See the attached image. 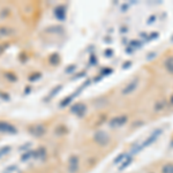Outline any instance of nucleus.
<instances>
[{"label":"nucleus","mask_w":173,"mask_h":173,"mask_svg":"<svg viewBox=\"0 0 173 173\" xmlns=\"http://www.w3.org/2000/svg\"><path fill=\"white\" fill-rule=\"evenodd\" d=\"M16 128L12 126L11 124H7L5 121H0V132L2 133H16Z\"/></svg>","instance_id":"obj_1"},{"label":"nucleus","mask_w":173,"mask_h":173,"mask_svg":"<svg viewBox=\"0 0 173 173\" xmlns=\"http://www.w3.org/2000/svg\"><path fill=\"white\" fill-rule=\"evenodd\" d=\"M15 34L14 29L8 28V27H1L0 28V37H9Z\"/></svg>","instance_id":"obj_2"},{"label":"nucleus","mask_w":173,"mask_h":173,"mask_svg":"<svg viewBox=\"0 0 173 173\" xmlns=\"http://www.w3.org/2000/svg\"><path fill=\"white\" fill-rule=\"evenodd\" d=\"M30 132L32 133L34 135H36V136H39V135H42L45 133V129H44L42 126H35V127H31L30 128Z\"/></svg>","instance_id":"obj_3"},{"label":"nucleus","mask_w":173,"mask_h":173,"mask_svg":"<svg viewBox=\"0 0 173 173\" xmlns=\"http://www.w3.org/2000/svg\"><path fill=\"white\" fill-rule=\"evenodd\" d=\"M5 76L8 78V80H11V81H16L17 80L16 75H14L13 73H6L5 74Z\"/></svg>","instance_id":"obj_4"},{"label":"nucleus","mask_w":173,"mask_h":173,"mask_svg":"<svg viewBox=\"0 0 173 173\" xmlns=\"http://www.w3.org/2000/svg\"><path fill=\"white\" fill-rule=\"evenodd\" d=\"M4 50H5V48H2V46H1V45H0V54H1V53H2V52H4Z\"/></svg>","instance_id":"obj_5"}]
</instances>
